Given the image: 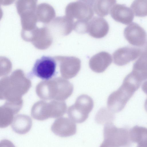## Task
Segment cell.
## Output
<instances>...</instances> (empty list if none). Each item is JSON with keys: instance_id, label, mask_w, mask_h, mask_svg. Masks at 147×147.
Here are the masks:
<instances>
[{"instance_id": "1", "label": "cell", "mask_w": 147, "mask_h": 147, "mask_svg": "<svg viewBox=\"0 0 147 147\" xmlns=\"http://www.w3.org/2000/svg\"><path fill=\"white\" fill-rule=\"evenodd\" d=\"M94 106L92 99L86 94H82L77 98L75 103L68 108L67 114L74 122L81 123L88 118Z\"/></svg>"}, {"instance_id": "2", "label": "cell", "mask_w": 147, "mask_h": 147, "mask_svg": "<svg viewBox=\"0 0 147 147\" xmlns=\"http://www.w3.org/2000/svg\"><path fill=\"white\" fill-rule=\"evenodd\" d=\"M57 65L54 58L49 56H43L36 61L28 76L29 78L34 76L43 80H49L57 74Z\"/></svg>"}, {"instance_id": "3", "label": "cell", "mask_w": 147, "mask_h": 147, "mask_svg": "<svg viewBox=\"0 0 147 147\" xmlns=\"http://www.w3.org/2000/svg\"><path fill=\"white\" fill-rule=\"evenodd\" d=\"M94 0H80L69 3L66 6L67 16L74 19L88 21L94 15Z\"/></svg>"}, {"instance_id": "4", "label": "cell", "mask_w": 147, "mask_h": 147, "mask_svg": "<svg viewBox=\"0 0 147 147\" xmlns=\"http://www.w3.org/2000/svg\"><path fill=\"white\" fill-rule=\"evenodd\" d=\"M59 63L60 71L62 76L67 79L75 77L81 68L80 59L74 56H58L56 58Z\"/></svg>"}, {"instance_id": "5", "label": "cell", "mask_w": 147, "mask_h": 147, "mask_svg": "<svg viewBox=\"0 0 147 147\" xmlns=\"http://www.w3.org/2000/svg\"><path fill=\"white\" fill-rule=\"evenodd\" d=\"M124 35L131 45L142 47L146 43L147 34L144 30L138 24L132 22L124 29Z\"/></svg>"}, {"instance_id": "6", "label": "cell", "mask_w": 147, "mask_h": 147, "mask_svg": "<svg viewBox=\"0 0 147 147\" xmlns=\"http://www.w3.org/2000/svg\"><path fill=\"white\" fill-rule=\"evenodd\" d=\"M51 130L55 135L62 137H66L75 134L76 125L70 119L61 117L56 119L51 125Z\"/></svg>"}, {"instance_id": "7", "label": "cell", "mask_w": 147, "mask_h": 147, "mask_svg": "<svg viewBox=\"0 0 147 147\" xmlns=\"http://www.w3.org/2000/svg\"><path fill=\"white\" fill-rule=\"evenodd\" d=\"M142 51L139 48L125 46L116 50L113 55L115 63L123 65L130 61L136 59L141 54Z\"/></svg>"}, {"instance_id": "8", "label": "cell", "mask_w": 147, "mask_h": 147, "mask_svg": "<svg viewBox=\"0 0 147 147\" xmlns=\"http://www.w3.org/2000/svg\"><path fill=\"white\" fill-rule=\"evenodd\" d=\"M109 29V24L104 18L95 16L88 22V33L92 37L100 38L105 36Z\"/></svg>"}, {"instance_id": "9", "label": "cell", "mask_w": 147, "mask_h": 147, "mask_svg": "<svg viewBox=\"0 0 147 147\" xmlns=\"http://www.w3.org/2000/svg\"><path fill=\"white\" fill-rule=\"evenodd\" d=\"M110 13L115 21L125 25L131 23L134 17L132 10L124 4H115L111 8Z\"/></svg>"}, {"instance_id": "10", "label": "cell", "mask_w": 147, "mask_h": 147, "mask_svg": "<svg viewBox=\"0 0 147 147\" xmlns=\"http://www.w3.org/2000/svg\"><path fill=\"white\" fill-rule=\"evenodd\" d=\"M111 54L105 51H102L92 56L89 61V66L93 71L97 73L104 72L112 62Z\"/></svg>"}, {"instance_id": "11", "label": "cell", "mask_w": 147, "mask_h": 147, "mask_svg": "<svg viewBox=\"0 0 147 147\" xmlns=\"http://www.w3.org/2000/svg\"><path fill=\"white\" fill-rule=\"evenodd\" d=\"M32 125V121L30 117L24 115H19L13 119L11 127L15 133L22 135L28 132Z\"/></svg>"}, {"instance_id": "12", "label": "cell", "mask_w": 147, "mask_h": 147, "mask_svg": "<svg viewBox=\"0 0 147 147\" xmlns=\"http://www.w3.org/2000/svg\"><path fill=\"white\" fill-rule=\"evenodd\" d=\"M116 2L115 0H94V11L100 17L107 15Z\"/></svg>"}, {"instance_id": "13", "label": "cell", "mask_w": 147, "mask_h": 147, "mask_svg": "<svg viewBox=\"0 0 147 147\" xmlns=\"http://www.w3.org/2000/svg\"><path fill=\"white\" fill-rule=\"evenodd\" d=\"M135 16L143 17L147 16V0H135L130 6Z\"/></svg>"}, {"instance_id": "14", "label": "cell", "mask_w": 147, "mask_h": 147, "mask_svg": "<svg viewBox=\"0 0 147 147\" xmlns=\"http://www.w3.org/2000/svg\"><path fill=\"white\" fill-rule=\"evenodd\" d=\"M109 109L102 108L97 113L95 117V120L97 123L103 124L111 122L112 115Z\"/></svg>"}, {"instance_id": "15", "label": "cell", "mask_w": 147, "mask_h": 147, "mask_svg": "<svg viewBox=\"0 0 147 147\" xmlns=\"http://www.w3.org/2000/svg\"><path fill=\"white\" fill-rule=\"evenodd\" d=\"M88 22L86 20H77L74 23V29L79 33H88Z\"/></svg>"}, {"instance_id": "16", "label": "cell", "mask_w": 147, "mask_h": 147, "mask_svg": "<svg viewBox=\"0 0 147 147\" xmlns=\"http://www.w3.org/2000/svg\"><path fill=\"white\" fill-rule=\"evenodd\" d=\"M0 147H16L13 143L10 140L3 139L1 141Z\"/></svg>"}, {"instance_id": "17", "label": "cell", "mask_w": 147, "mask_h": 147, "mask_svg": "<svg viewBox=\"0 0 147 147\" xmlns=\"http://www.w3.org/2000/svg\"><path fill=\"white\" fill-rule=\"evenodd\" d=\"M100 147H115V146L110 143L103 141Z\"/></svg>"}, {"instance_id": "18", "label": "cell", "mask_w": 147, "mask_h": 147, "mask_svg": "<svg viewBox=\"0 0 147 147\" xmlns=\"http://www.w3.org/2000/svg\"></svg>"}]
</instances>
